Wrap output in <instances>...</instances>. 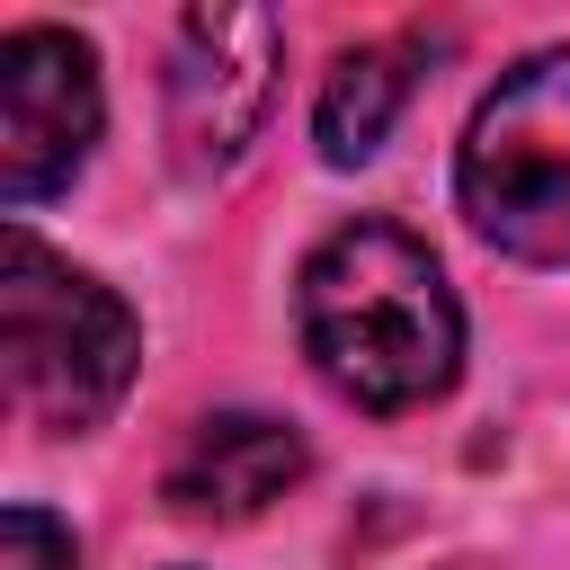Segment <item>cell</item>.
<instances>
[{"label":"cell","instance_id":"1","mask_svg":"<svg viewBox=\"0 0 570 570\" xmlns=\"http://www.w3.org/2000/svg\"><path fill=\"white\" fill-rule=\"evenodd\" d=\"M294 321H303V356L321 365V383L374 419L428 410L463 374V303L436 249L383 214L338 223L303 258Z\"/></svg>","mask_w":570,"mask_h":570},{"label":"cell","instance_id":"2","mask_svg":"<svg viewBox=\"0 0 570 570\" xmlns=\"http://www.w3.org/2000/svg\"><path fill=\"white\" fill-rule=\"evenodd\" d=\"M0 365H9V410L36 436H89L116 419L142 330L134 312L71 258H53L27 223L0 240Z\"/></svg>","mask_w":570,"mask_h":570},{"label":"cell","instance_id":"3","mask_svg":"<svg viewBox=\"0 0 570 570\" xmlns=\"http://www.w3.org/2000/svg\"><path fill=\"white\" fill-rule=\"evenodd\" d=\"M463 223L525 267H570V45L508 62L454 151Z\"/></svg>","mask_w":570,"mask_h":570},{"label":"cell","instance_id":"4","mask_svg":"<svg viewBox=\"0 0 570 570\" xmlns=\"http://www.w3.org/2000/svg\"><path fill=\"white\" fill-rule=\"evenodd\" d=\"M276 62H285V27L249 0H205L178 18V36H169V151H178V169L214 178L249 151V134L267 125V98H276Z\"/></svg>","mask_w":570,"mask_h":570},{"label":"cell","instance_id":"5","mask_svg":"<svg viewBox=\"0 0 570 570\" xmlns=\"http://www.w3.org/2000/svg\"><path fill=\"white\" fill-rule=\"evenodd\" d=\"M107 125L98 53L71 27H9L0 36V205L27 214L80 178Z\"/></svg>","mask_w":570,"mask_h":570},{"label":"cell","instance_id":"6","mask_svg":"<svg viewBox=\"0 0 570 570\" xmlns=\"http://www.w3.org/2000/svg\"><path fill=\"white\" fill-rule=\"evenodd\" d=\"M303 436L285 428V419H267V410H214V419H196L187 428V445L169 454V472H160V499H169V517H187V525H249L258 508H276L294 481H303Z\"/></svg>","mask_w":570,"mask_h":570},{"label":"cell","instance_id":"7","mask_svg":"<svg viewBox=\"0 0 570 570\" xmlns=\"http://www.w3.org/2000/svg\"><path fill=\"white\" fill-rule=\"evenodd\" d=\"M401 98H410V62H401L392 45H347V53L330 62L321 98H312V142H321V160H330V169L374 160L383 134H392V116H401Z\"/></svg>","mask_w":570,"mask_h":570},{"label":"cell","instance_id":"8","mask_svg":"<svg viewBox=\"0 0 570 570\" xmlns=\"http://www.w3.org/2000/svg\"><path fill=\"white\" fill-rule=\"evenodd\" d=\"M0 570H80V543H71L62 517H45V508L18 499L0 517Z\"/></svg>","mask_w":570,"mask_h":570}]
</instances>
